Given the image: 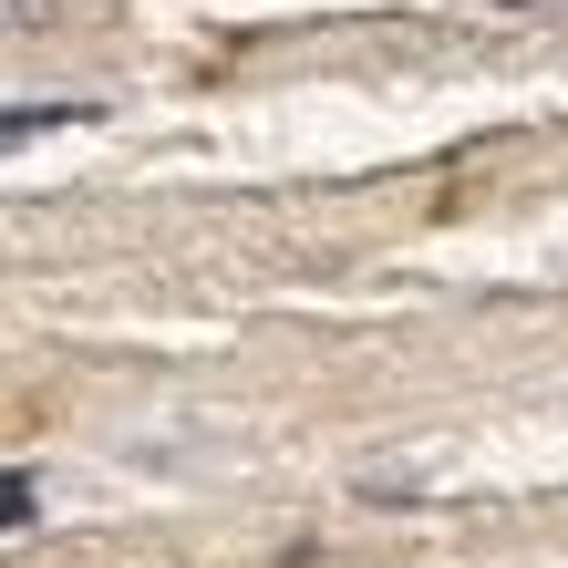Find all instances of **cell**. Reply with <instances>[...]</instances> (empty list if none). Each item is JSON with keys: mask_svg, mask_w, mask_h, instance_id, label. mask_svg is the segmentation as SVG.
<instances>
[{"mask_svg": "<svg viewBox=\"0 0 568 568\" xmlns=\"http://www.w3.org/2000/svg\"><path fill=\"white\" fill-rule=\"evenodd\" d=\"M83 124V104H0V145H31V135H62Z\"/></svg>", "mask_w": 568, "mask_h": 568, "instance_id": "obj_1", "label": "cell"}, {"mask_svg": "<svg viewBox=\"0 0 568 568\" xmlns=\"http://www.w3.org/2000/svg\"><path fill=\"white\" fill-rule=\"evenodd\" d=\"M73 0H0V31H62Z\"/></svg>", "mask_w": 568, "mask_h": 568, "instance_id": "obj_2", "label": "cell"}, {"mask_svg": "<svg viewBox=\"0 0 568 568\" xmlns=\"http://www.w3.org/2000/svg\"><path fill=\"white\" fill-rule=\"evenodd\" d=\"M31 517H42V486H31V476H0V527H31Z\"/></svg>", "mask_w": 568, "mask_h": 568, "instance_id": "obj_3", "label": "cell"}, {"mask_svg": "<svg viewBox=\"0 0 568 568\" xmlns=\"http://www.w3.org/2000/svg\"><path fill=\"white\" fill-rule=\"evenodd\" d=\"M496 11H538V0H496Z\"/></svg>", "mask_w": 568, "mask_h": 568, "instance_id": "obj_4", "label": "cell"}]
</instances>
